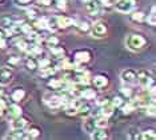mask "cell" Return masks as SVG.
I'll use <instances>...</instances> for the list:
<instances>
[{
	"mask_svg": "<svg viewBox=\"0 0 156 140\" xmlns=\"http://www.w3.org/2000/svg\"><path fill=\"white\" fill-rule=\"evenodd\" d=\"M26 13H27V16L30 17V19H36L37 17V15H39V11L36 9V8H34V7H27V9H26Z\"/></svg>",
	"mask_w": 156,
	"mask_h": 140,
	"instance_id": "obj_33",
	"label": "cell"
},
{
	"mask_svg": "<svg viewBox=\"0 0 156 140\" xmlns=\"http://www.w3.org/2000/svg\"><path fill=\"white\" fill-rule=\"evenodd\" d=\"M84 4L88 15H98L101 9L100 0H84Z\"/></svg>",
	"mask_w": 156,
	"mask_h": 140,
	"instance_id": "obj_7",
	"label": "cell"
},
{
	"mask_svg": "<svg viewBox=\"0 0 156 140\" xmlns=\"http://www.w3.org/2000/svg\"><path fill=\"white\" fill-rule=\"evenodd\" d=\"M145 19V15H144V12H141V11H132L131 12V20L135 21V23H137V21H143Z\"/></svg>",
	"mask_w": 156,
	"mask_h": 140,
	"instance_id": "obj_26",
	"label": "cell"
},
{
	"mask_svg": "<svg viewBox=\"0 0 156 140\" xmlns=\"http://www.w3.org/2000/svg\"><path fill=\"white\" fill-rule=\"evenodd\" d=\"M5 112H8V116L11 117V119H15V117L22 115V107H20L17 103H11L7 106Z\"/></svg>",
	"mask_w": 156,
	"mask_h": 140,
	"instance_id": "obj_12",
	"label": "cell"
},
{
	"mask_svg": "<svg viewBox=\"0 0 156 140\" xmlns=\"http://www.w3.org/2000/svg\"><path fill=\"white\" fill-rule=\"evenodd\" d=\"M15 2V4L17 7H23V8H27L28 5L32 3V0H13Z\"/></svg>",
	"mask_w": 156,
	"mask_h": 140,
	"instance_id": "obj_37",
	"label": "cell"
},
{
	"mask_svg": "<svg viewBox=\"0 0 156 140\" xmlns=\"http://www.w3.org/2000/svg\"><path fill=\"white\" fill-rule=\"evenodd\" d=\"M147 21H148V24H150V26H156V7L155 5H152L151 13L148 15Z\"/></svg>",
	"mask_w": 156,
	"mask_h": 140,
	"instance_id": "obj_32",
	"label": "cell"
},
{
	"mask_svg": "<svg viewBox=\"0 0 156 140\" xmlns=\"http://www.w3.org/2000/svg\"><path fill=\"white\" fill-rule=\"evenodd\" d=\"M30 124V119L26 116H17L11 121V130H26Z\"/></svg>",
	"mask_w": 156,
	"mask_h": 140,
	"instance_id": "obj_9",
	"label": "cell"
},
{
	"mask_svg": "<svg viewBox=\"0 0 156 140\" xmlns=\"http://www.w3.org/2000/svg\"><path fill=\"white\" fill-rule=\"evenodd\" d=\"M120 95L123 96L124 99H129L131 96H132V89H131L129 87H123L122 89H120Z\"/></svg>",
	"mask_w": 156,
	"mask_h": 140,
	"instance_id": "obj_35",
	"label": "cell"
},
{
	"mask_svg": "<svg viewBox=\"0 0 156 140\" xmlns=\"http://www.w3.org/2000/svg\"><path fill=\"white\" fill-rule=\"evenodd\" d=\"M144 109H145V113H147V115H150V116H154V115H155V103L145 106Z\"/></svg>",
	"mask_w": 156,
	"mask_h": 140,
	"instance_id": "obj_38",
	"label": "cell"
},
{
	"mask_svg": "<svg viewBox=\"0 0 156 140\" xmlns=\"http://www.w3.org/2000/svg\"><path fill=\"white\" fill-rule=\"evenodd\" d=\"M47 30L52 31V32H56L58 30H60L59 24H58V17L56 16H52V17H49V19H47Z\"/></svg>",
	"mask_w": 156,
	"mask_h": 140,
	"instance_id": "obj_24",
	"label": "cell"
},
{
	"mask_svg": "<svg viewBox=\"0 0 156 140\" xmlns=\"http://www.w3.org/2000/svg\"><path fill=\"white\" fill-rule=\"evenodd\" d=\"M120 79H122V81L126 84L136 83V71L132 70V68H126V70H123L122 74H120Z\"/></svg>",
	"mask_w": 156,
	"mask_h": 140,
	"instance_id": "obj_6",
	"label": "cell"
},
{
	"mask_svg": "<svg viewBox=\"0 0 156 140\" xmlns=\"http://www.w3.org/2000/svg\"><path fill=\"white\" fill-rule=\"evenodd\" d=\"M5 139L9 140H20V139H28V136L24 130H12L8 135L5 136Z\"/></svg>",
	"mask_w": 156,
	"mask_h": 140,
	"instance_id": "obj_15",
	"label": "cell"
},
{
	"mask_svg": "<svg viewBox=\"0 0 156 140\" xmlns=\"http://www.w3.org/2000/svg\"><path fill=\"white\" fill-rule=\"evenodd\" d=\"M45 44H47L48 47H54V45H58L59 44V39L56 38V36H47L45 38Z\"/></svg>",
	"mask_w": 156,
	"mask_h": 140,
	"instance_id": "obj_34",
	"label": "cell"
},
{
	"mask_svg": "<svg viewBox=\"0 0 156 140\" xmlns=\"http://www.w3.org/2000/svg\"><path fill=\"white\" fill-rule=\"evenodd\" d=\"M13 79V72L8 67H2L0 68V87L7 85L12 81Z\"/></svg>",
	"mask_w": 156,
	"mask_h": 140,
	"instance_id": "obj_8",
	"label": "cell"
},
{
	"mask_svg": "<svg viewBox=\"0 0 156 140\" xmlns=\"http://www.w3.org/2000/svg\"><path fill=\"white\" fill-rule=\"evenodd\" d=\"M80 98H81V99H84V100H92V99L96 98V92H95V89L86 87V88L83 89V91H81Z\"/></svg>",
	"mask_w": 156,
	"mask_h": 140,
	"instance_id": "obj_22",
	"label": "cell"
},
{
	"mask_svg": "<svg viewBox=\"0 0 156 140\" xmlns=\"http://www.w3.org/2000/svg\"><path fill=\"white\" fill-rule=\"evenodd\" d=\"M91 81H92V84H94V87L98 89H103V88L108 87V84H109L108 76L107 75H103V74H99L95 77H92Z\"/></svg>",
	"mask_w": 156,
	"mask_h": 140,
	"instance_id": "obj_10",
	"label": "cell"
},
{
	"mask_svg": "<svg viewBox=\"0 0 156 140\" xmlns=\"http://www.w3.org/2000/svg\"><path fill=\"white\" fill-rule=\"evenodd\" d=\"M17 47V49L19 51H22V52H28V49H30V47H31V41L28 40V39H20V40H17L16 41V44Z\"/></svg>",
	"mask_w": 156,
	"mask_h": 140,
	"instance_id": "obj_21",
	"label": "cell"
},
{
	"mask_svg": "<svg viewBox=\"0 0 156 140\" xmlns=\"http://www.w3.org/2000/svg\"><path fill=\"white\" fill-rule=\"evenodd\" d=\"M96 119V128H107L108 127V117L100 115L99 117H95Z\"/></svg>",
	"mask_w": 156,
	"mask_h": 140,
	"instance_id": "obj_27",
	"label": "cell"
},
{
	"mask_svg": "<svg viewBox=\"0 0 156 140\" xmlns=\"http://www.w3.org/2000/svg\"><path fill=\"white\" fill-rule=\"evenodd\" d=\"M113 111H115V107L111 104V102H108L107 104H104V106H101V109H100V115L103 116H111L113 113Z\"/></svg>",
	"mask_w": 156,
	"mask_h": 140,
	"instance_id": "obj_25",
	"label": "cell"
},
{
	"mask_svg": "<svg viewBox=\"0 0 156 140\" xmlns=\"http://www.w3.org/2000/svg\"><path fill=\"white\" fill-rule=\"evenodd\" d=\"M77 31L81 32V34H90V28L91 26L87 23V21H80V23H75Z\"/></svg>",
	"mask_w": 156,
	"mask_h": 140,
	"instance_id": "obj_28",
	"label": "cell"
},
{
	"mask_svg": "<svg viewBox=\"0 0 156 140\" xmlns=\"http://www.w3.org/2000/svg\"><path fill=\"white\" fill-rule=\"evenodd\" d=\"M84 123H83V130L86 134L91 135L92 132H94L95 130H96V119L95 117H91V116H87L84 117Z\"/></svg>",
	"mask_w": 156,
	"mask_h": 140,
	"instance_id": "obj_11",
	"label": "cell"
},
{
	"mask_svg": "<svg viewBox=\"0 0 156 140\" xmlns=\"http://www.w3.org/2000/svg\"><path fill=\"white\" fill-rule=\"evenodd\" d=\"M76 115H79L80 117H87V116H90L91 115V106L90 104H87V103H80V106L77 107V112Z\"/></svg>",
	"mask_w": 156,
	"mask_h": 140,
	"instance_id": "obj_17",
	"label": "cell"
},
{
	"mask_svg": "<svg viewBox=\"0 0 156 140\" xmlns=\"http://www.w3.org/2000/svg\"><path fill=\"white\" fill-rule=\"evenodd\" d=\"M94 140H105L108 139V134L105 132V128H96L92 134L90 135Z\"/></svg>",
	"mask_w": 156,
	"mask_h": 140,
	"instance_id": "obj_18",
	"label": "cell"
},
{
	"mask_svg": "<svg viewBox=\"0 0 156 140\" xmlns=\"http://www.w3.org/2000/svg\"><path fill=\"white\" fill-rule=\"evenodd\" d=\"M26 134L28 136V139H36L41 135V130L39 127H35V125H31L30 128L26 131Z\"/></svg>",
	"mask_w": 156,
	"mask_h": 140,
	"instance_id": "obj_23",
	"label": "cell"
},
{
	"mask_svg": "<svg viewBox=\"0 0 156 140\" xmlns=\"http://www.w3.org/2000/svg\"><path fill=\"white\" fill-rule=\"evenodd\" d=\"M32 27H35L36 30H45V28H47V20H45V19H39V17H36V19H34Z\"/></svg>",
	"mask_w": 156,
	"mask_h": 140,
	"instance_id": "obj_30",
	"label": "cell"
},
{
	"mask_svg": "<svg viewBox=\"0 0 156 140\" xmlns=\"http://www.w3.org/2000/svg\"><path fill=\"white\" fill-rule=\"evenodd\" d=\"M109 102H111V104L115 107V108H120V107L126 103V100H124V98L122 95H118V96H113L112 100H109Z\"/></svg>",
	"mask_w": 156,
	"mask_h": 140,
	"instance_id": "obj_29",
	"label": "cell"
},
{
	"mask_svg": "<svg viewBox=\"0 0 156 140\" xmlns=\"http://www.w3.org/2000/svg\"><path fill=\"white\" fill-rule=\"evenodd\" d=\"M0 2H3V0H0Z\"/></svg>",
	"mask_w": 156,
	"mask_h": 140,
	"instance_id": "obj_44",
	"label": "cell"
},
{
	"mask_svg": "<svg viewBox=\"0 0 156 140\" xmlns=\"http://www.w3.org/2000/svg\"><path fill=\"white\" fill-rule=\"evenodd\" d=\"M26 68H27V71H30V72H35V71L39 68V64H37V60L35 59L34 56H30L28 59L26 60Z\"/></svg>",
	"mask_w": 156,
	"mask_h": 140,
	"instance_id": "obj_19",
	"label": "cell"
},
{
	"mask_svg": "<svg viewBox=\"0 0 156 140\" xmlns=\"http://www.w3.org/2000/svg\"><path fill=\"white\" fill-rule=\"evenodd\" d=\"M5 39H7V31L4 28H0V41L5 40Z\"/></svg>",
	"mask_w": 156,
	"mask_h": 140,
	"instance_id": "obj_42",
	"label": "cell"
},
{
	"mask_svg": "<svg viewBox=\"0 0 156 140\" xmlns=\"http://www.w3.org/2000/svg\"><path fill=\"white\" fill-rule=\"evenodd\" d=\"M147 43H148V40L141 34H131L126 39V47L129 51H133V52L144 49Z\"/></svg>",
	"mask_w": 156,
	"mask_h": 140,
	"instance_id": "obj_1",
	"label": "cell"
},
{
	"mask_svg": "<svg viewBox=\"0 0 156 140\" xmlns=\"http://www.w3.org/2000/svg\"><path fill=\"white\" fill-rule=\"evenodd\" d=\"M58 17V24H59V28H68V27H72L75 26V20L69 16H56Z\"/></svg>",
	"mask_w": 156,
	"mask_h": 140,
	"instance_id": "obj_14",
	"label": "cell"
},
{
	"mask_svg": "<svg viewBox=\"0 0 156 140\" xmlns=\"http://www.w3.org/2000/svg\"><path fill=\"white\" fill-rule=\"evenodd\" d=\"M56 67L55 64H49V66L47 67H43V68H40V75L41 76H44V77H49V76H52L55 72H56Z\"/></svg>",
	"mask_w": 156,
	"mask_h": 140,
	"instance_id": "obj_20",
	"label": "cell"
},
{
	"mask_svg": "<svg viewBox=\"0 0 156 140\" xmlns=\"http://www.w3.org/2000/svg\"><path fill=\"white\" fill-rule=\"evenodd\" d=\"M136 81L139 83L141 88L147 89L154 84V75L148 70H140L139 72H136Z\"/></svg>",
	"mask_w": 156,
	"mask_h": 140,
	"instance_id": "obj_3",
	"label": "cell"
},
{
	"mask_svg": "<svg viewBox=\"0 0 156 140\" xmlns=\"http://www.w3.org/2000/svg\"><path fill=\"white\" fill-rule=\"evenodd\" d=\"M37 7H49L52 5V0H36Z\"/></svg>",
	"mask_w": 156,
	"mask_h": 140,
	"instance_id": "obj_40",
	"label": "cell"
},
{
	"mask_svg": "<svg viewBox=\"0 0 156 140\" xmlns=\"http://www.w3.org/2000/svg\"><path fill=\"white\" fill-rule=\"evenodd\" d=\"M107 32H108L107 23H105V21H103V20L95 21V23L91 26V28H90V34L94 38H96V39L104 38L105 35H107Z\"/></svg>",
	"mask_w": 156,
	"mask_h": 140,
	"instance_id": "obj_5",
	"label": "cell"
},
{
	"mask_svg": "<svg viewBox=\"0 0 156 140\" xmlns=\"http://www.w3.org/2000/svg\"><path fill=\"white\" fill-rule=\"evenodd\" d=\"M20 62H22V57L17 56V55H13V56H11V57L8 59V64H9V67L16 66V64H19Z\"/></svg>",
	"mask_w": 156,
	"mask_h": 140,
	"instance_id": "obj_36",
	"label": "cell"
},
{
	"mask_svg": "<svg viewBox=\"0 0 156 140\" xmlns=\"http://www.w3.org/2000/svg\"><path fill=\"white\" fill-rule=\"evenodd\" d=\"M128 138L129 139H140V134L136 128H131V132H128Z\"/></svg>",
	"mask_w": 156,
	"mask_h": 140,
	"instance_id": "obj_39",
	"label": "cell"
},
{
	"mask_svg": "<svg viewBox=\"0 0 156 140\" xmlns=\"http://www.w3.org/2000/svg\"><path fill=\"white\" fill-rule=\"evenodd\" d=\"M108 102H109V99H108V98H100V99L98 100V104L101 107V106H104V104H107Z\"/></svg>",
	"mask_w": 156,
	"mask_h": 140,
	"instance_id": "obj_43",
	"label": "cell"
},
{
	"mask_svg": "<svg viewBox=\"0 0 156 140\" xmlns=\"http://www.w3.org/2000/svg\"><path fill=\"white\" fill-rule=\"evenodd\" d=\"M72 59L76 66H86L87 63H90L92 60V52L87 48L77 49V51H75V53H73Z\"/></svg>",
	"mask_w": 156,
	"mask_h": 140,
	"instance_id": "obj_4",
	"label": "cell"
},
{
	"mask_svg": "<svg viewBox=\"0 0 156 140\" xmlns=\"http://www.w3.org/2000/svg\"><path fill=\"white\" fill-rule=\"evenodd\" d=\"M56 2V7H58L59 9H66V0H55Z\"/></svg>",
	"mask_w": 156,
	"mask_h": 140,
	"instance_id": "obj_41",
	"label": "cell"
},
{
	"mask_svg": "<svg viewBox=\"0 0 156 140\" xmlns=\"http://www.w3.org/2000/svg\"><path fill=\"white\" fill-rule=\"evenodd\" d=\"M26 98V89L23 87H17L11 92V100L13 103H20Z\"/></svg>",
	"mask_w": 156,
	"mask_h": 140,
	"instance_id": "obj_13",
	"label": "cell"
},
{
	"mask_svg": "<svg viewBox=\"0 0 156 140\" xmlns=\"http://www.w3.org/2000/svg\"><path fill=\"white\" fill-rule=\"evenodd\" d=\"M140 139L143 140H155L156 139V134L154 130H145L144 132H141Z\"/></svg>",
	"mask_w": 156,
	"mask_h": 140,
	"instance_id": "obj_31",
	"label": "cell"
},
{
	"mask_svg": "<svg viewBox=\"0 0 156 140\" xmlns=\"http://www.w3.org/2000/svg\"><path fill=\"white\" fill-rule=\"evenodd\" d=\"M49 51H51L52 56L58 60H62L63 57H66V49L63 48V47H59V44L54 45V47H49Z\"/></svg>",
	"mask_w": 156,
	"mask_h": 140,
	"instance_id": "obj_16",
	"label": "cell"
},
{
	"mask_svg": "<svg viewBox=\"0 0 156 140\" xmlns=\"http://www.w3.org/2000/svg\"><path fill=\"white\" fill-rule=\"evenodd\" d=\"M113 7L120 13H131L137 8V0H116Z\"/></svg>",
	"mask_w": 156,
	"mask_h": 140,
	"instance_id": "obj_2",
	"label": "cell"
}]
</instances>
